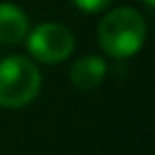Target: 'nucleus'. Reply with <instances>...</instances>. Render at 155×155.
Segmentation results:
<instances>
[{
  "label": "nucleus",
  "instance_id": "2",
  "mask_svg": "<svg viewBox=\"0 0 155 155\" xmlns=\"http://www.w3.org/2000/svg\"><path fill=\"white\" fill-rule=\"evenodd\" d=\"M41 89V70L24 55H9L0 62V106L21 108Z\"/></svg>",
  "mask_w": 155,
  "mask_h": 155
},
{
  "label": "nucleus",
  "instance_id": "6",
  "mask_svg": "<svg viewBox=\"0 0 155 155\" xmlns=\"http://www.w3.org/2000/svg\"><path fill=\"white\" fill-rule=\"evenodd\" d=\"M70 2L77 9L85 11V13H100V11H104L113 2V0H70Z\"/></svg>",
  "mask_w": 155,
  "mask_h": 155
},
{
  "label": "nucleus",
  "instance_id": "3",
  "mask_svg": "<svg viewBox=\"0 0 155 155\" xmlns=\"http://www.w3.org/2000/svg\"><path fill=\"white\" fill-rule=\"evenodd\" d=\"M26 36H28V51L38 62L45 64H60L74 51L72 30L58 21H45Z\"/></svg>",
  "mask_w": 155,
  "mask_h": 155
},
{
  "label": "nucleus",
  "instance_id": "4",
  "mask_svg": "<svg viewBox=\"0 0 155 155\" xmlns=\"http://www.w3.org/2000/svg\"><path fill=\"white\" fill-rule=\"evenodd\" d=\"M106 62L100 55H83L70 68V81L81 91L96 89L106 77Z\"/></svg>",
  "mask_w": 155,
  "mask_h": 155
},
{
  "label": "nucleus",
  "instance_id": "5",
  "mask_svg": "<svg viewBox=\"0 0 155 155\" xmlns=\"http://www.w3.org/2000/svg\"><path fill=\"white\" fill-rule=\"evenodd\" d=\"M30 32L28 15L13 2H0V43L15 45Z\"/></svg>",
  "mask_w": 155,
  "mask_h": 155
},
{
  "label": "nucleus",
  "instance_id": "7",
  "mask_svg": "<svg viewBox=\"0 0 155 155\" xmlns=\"http://www.w3.org/2000/svg\"><path fill=\"white\" fill-rule=\"evenodd\" d=\"M142 2H144L147 7H153V5H155V0H142Z\"/></svg>",
  "mask_w": 155,
  "mask_h": 155
},
{
  "label": "nucleus",
  "instance_id": "1",
  "mask_svg": "<svg viewBox=\"0 0 155 155\" xmlns=\"http://www.w3.org/2000/svg\"><path fill=\"white\" fill-rule=\"evenodd\" d=\"M147 38L144 17L132 7L108 11L98 24V43L110 58L123 60L138 53Z\"/></svg>",
  "mask_w": 155,
  "mask_h": 155
}]
</instances>
